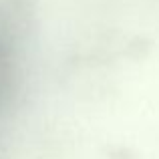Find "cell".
<instances>
[{"mask_svg": "<svg viewBox=\"0 0 159 159\" xmlns=\"http://www.w3.org/2000/svg\"><path fill=\"white\" fill-rule=\"evenodd\" d=\"M16 58V24L0 8V103L10 89Z\"/></svg>", "mask_w": 159, "mask_h": 159, "instance_id": "1", "label": "cell"}]
</instances>
